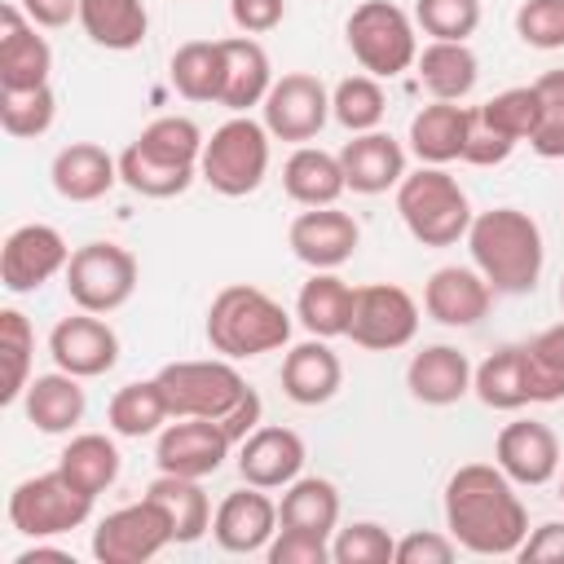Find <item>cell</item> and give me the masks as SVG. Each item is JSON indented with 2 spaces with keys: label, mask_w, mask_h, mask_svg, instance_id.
Here are the masks:
<instances>
[{
  "label": "cell",
  "mask_w": 564,
  "mask_h": 564,
  "mask_svg": "<svg viewBox=\"0 0 564 564\" xmlns=\"http://www.w3.org/2000/svg\"><path fill=\"white\" fill-rule=\"evenodd\" d=\"M48 357L57 370L75 375V379H97L106 370H115L119 361V335L110 330V322H101V313H70L48 330Z\"/></svg>",
  "instance_id": "cell-15"
},
{
  "label": "cell",
  "mask_w": 564,
  "mask_h": 564,
  "mask_svg": "<svg viewBox=\"0 0 564 564\" xmlns=\"http://www.w3.org/2000/svg\"><path fill=\"white\" fill-rule=\"evenodd\" d=\"M344 40L357 66L375 79H397L419 57L414 18L392 0H361L344 22Z\"/></svg>",
  "instance_id": "cell-6"
},
{
  "label": "cell",
  "mask_w": 564,
  "mask_h": 564,
  "mask_svg": "<svg viewBox=\"0 0 564 564\" xmlns=\"http://www.w3.org/2000/svg\"><path fill=\"white\" fill-rule=\"evenodd\" d=\"M516 555H520L524 564H564V524H560V520L538 524V529L520 542Z\"/></svg>",
  "instance_id": "cell-53"
},
{
  "label": "cell",
  "mask_w": 564,
  "mask_h": 564,
  "mask_svg": "<svg viewBox=\"0 0 564 564\" xmlns=\"http://www.w3.org/2000/svg\"><path fill=\"white\" fill-rule=\"evenodd\" d=\"M53 119H57V97H53L48 84L22 88V93L0 88V128H4L9 137L35 141V137H44V132L53 128Z\"/></svg>",
  "instance_id": "cell-41"
},
{
  "label": "cell",
  "mask_w": 564,
  "mask_h": 564,
  "mask_svg": "<svg viewBox=\"0 0 564 564\" xmlns=\"http://www.w3.org/2000/svg\"><path fill=\"white\" fill-rule=\"evenodd\" d=\"M194 176L198 172H185V167H167V163L145 159L137 145H128L119 154V181L132 194H141V198H176V194H185L194 185Z\"/></svg>",
  "instance_id": "cell-44"
},
{
  "label": "cell",
  "mask_w": 564,
  "mask_h": 564,
  "mask_svg": "<svg viewBox=\"0 0 564 564\" xmlns=\"http://www.w3.org/2000/svg\"><path fill=\"white\" fill-rule=\"evenodd\" d=\"M529 348H533L538 361H546L555 375H564V322H555V326H546L542 335H533Z\"/></svg>",
  "instance_id": "cell-56"
},
{
  "label": "cell",
  "mask_w": 564,
  "mask_h": 564,
  "mask_svg": "<svg viewBox=\"0 0 564 564\" xmlns=\"http://www.w3.org/2000/svg\"><path fill=\"white\" fill-rule=\"evenodd\" d=\"M159 388L167 397L172 419H225L251 383L234 370L229 357H203V361H167L159 375Z\"/></svg>",
  "instance_id": "cell-7"
},
{
  "label": "cell",
  "mask_w": 564,
  "mask_h": 564,
  "mask_svg": "<svg viewBox=\"0 0 564 564\" xmlns=\"http://www.w3.org/2000/svg\"><path fill=\"white\" fill-rule=\"evenodd\" d=\"M53 48L44 35H35V22L22 13L18 0L0 4V88L22 93L48 84Z\"/></svg>",
  "instance_id": "cell-19"
},
{
  "label": "cell",
  "mask_w": 564,
  "mask_h": 564,
  "mask_svg": "<svg viewBox=\"0 0 564 564\" xmlns=\"http://www.w3.org/2000/svg\"><path fill=\"white\" fill-rule=\"evenodd\" d=\"M467 251H471V264L485 273V282L498 295H529L538 286L542 260H546L542 229L520 207H489V212L471 216Z\"/></svg>",
  "instance_id": "cell-2"
},
{
  "label": "cell",
  "mask_w": 564,
  "mask_h": 564,
  "mask_svg": "<svg viewBox=\"0 0 564 564\" xmlns=\"http://www.w3.org/2000/svg\"><path fill=\"white\" fill-rule=\"evenodd\" d=\"M13 564H75L66 551H53V546H26Z\"/></svg>",
  "instance_id": "cell-57"
},
{
  "label": "cell",
  "mask_w": 564,
  "mask_h": 564,
  "mask_svg": "<svg viewBox=\"0 0 564 564\" xmlns=\"http://www.w3.org/2000/svg\"><path fill=\"white\" fill-rule=\"evenodd\" d=\"M269 564H326L330 560V542L322 533H304V529H278L273 542L264 546Z\"/></svg>",
  "instance_id": "cell-49"
},
{
  "label": "cell",
  "mask_w": 564,
  "mask_h": 564,
  "mask_svg": "<svg viewBox=\"0 0 564 564\" xmlns=\"http://www.w3.org/2000/svg\"><path fill=\"white\" fill-rule=\"evenodd\" d=\"M560 308H564V278H560Z\"/></svg>",
  "instance_id": "cell-58"
},
{
  "label": "cell",
  "mask_w": 564,
  "mask_h": 564,
  "mask_svg": "<svg viewBox=\"0 0 564 564\" xmlns=\"http://www.w3.org/2000/svg\"><path fill=\"white\" fill-rule=\"evenodd\" d=\"M163 546H172V520L150 494L141 502L115 507L93 529V560L101 564H145Z\"/></svg>",
  "instance_id": "cell-11"
},
{
  "label": "cell",
  "mask_w": 564,
  "mask_h": 564,
  "mask_svg": "<svg viewBox=\"0 0 564 564\" xmlns=\"http://www.w3.org/2000/svg\"><path fill=\"white\" fill-rule=\"evenodd\" d=\"M172 88L185 101H220V84H225V53L220 40H185L172 53Z\"/></svg>",
  "instance_id": "cell-38"
},
{
  "label": "cell",
  "mask_w": 564,
  "mask_h": 564,
  "mask_svg": "<svg viewBox=\"0 0 564 564\" xmlns=\"http://www.w3.org/2000/svg\"><path fill=\"white\" fill-rule=\"evenodd\" d=\"M278 524L282 520H278V502L269 498V489L242 485V489L220 498V507L212 516V538L229 555H256L273 542Z\"/></svg>",
  "instance_id": "cell-17"
},
{
  "label": "cell",
  "mask_w": 564,
  "mask_h": 564,
  "mask_svg": "<svg viewBox=\"0 0 564 564\" xmlns=\"http://www.w3.org/2000/svg\"><path fill=\"white\" fill-rule=\"evenodd\" d=\"M494 463L516 480V485H546L560 471V441L546 423L538 419H516L498 432L494 441Z\"/></svg>",
  "instance_id": "cell-20"
},
{
  "label": "cell",
  "mask_w": 564,
  "mask_h": 564,
  "mask_svg": "<svg viewBox=\"0 0 564 564\" xmlns=\"http://www.w3.org/2000/svg\"><path fill=\"white\" fill-rule=\"evenodd\" d=\"M419 330V304L397 282H366L352 291L348 339L366 352H397Z\"/></svg>",
  "instance_id": "cell-10"
},
{
  "label": "cell",
  "mask_w": 564,
  "mask_h": 564,
  "mask_svg": "<svg viewBox=\"0 0 564 564\" xmlns=\"http://www.w3.org/2000/svg\"><path fill=\"white\" fill-rule=\"evenodd\" d=\"M203 128L185 115H163L154 123H145L137 132V150L154 163H167V167H185V172H198V159H203Z\"/></svg>",
  "instance_id": "cell-39"
},
{
  "label": "cell",
  "mask_w": 564,
  "mask_h": 564,
  "mask_svg": "<svg viewBox=\"0 0 564 564\" xmlns=\"http://www.w3.org/2000/svg\"><path fill=\"white\" fill-rule=\"evenodd\" d=\"M48 181L66 203H97V198H106L115 189L119 159H110L97 141H70V145H62L53 154Z\"/></svg>",
  "instance_id": "cell-24"
},
{
  "label": "cell",
  "mask_w": 564,
  "mask_h": 564,
  "mask_svg": "<svg viewBox=\"0 0 564 564\" xmlns=\"http://www.w3.org/2000/svg\"><path fill=\"white\" fill-rule=\"evenodd\" d=\"M198 176L225 194V198H247L264 185L269 176V128L256 123L251 115L225 119L207 141L198 159Z\"/></svg>",
  "instance_id": "cell-5"
},
{
  "label": "cell",
  "mask_w": 564,
  "mask_h": 564,
  "mask_svg": "<svg viewBox=\"0 0 564 564\" xmlns=\"http://www.w3.org/2000/svg\"><path fill=\"white\" fill-rule=\"evenodd\" d=\"M339 167L352 194H388L405 176V145L388 132H352L339 150Z\"/></svg>",
  "instance_id": "cell-21"
},
{
  "label": "cell",
  "mask_w": 564,
  "mask_h": 564,
  "mask_svg": "<svg viewBox=\"0 0 564 564\" xmlns=\"http://www.w3.org/2000/svg\"><path fill=\"white\" fill-rule=\"evenodd\" d=\"M88 516H93V494H84L79 485H70L62 476V467L40 471V476H26L9 494V524L22 538H35V542L57 538V533H70Z\"/></svg>",
  "instance_id": "cell-8"
},
{
  "label": "cell",
  "mask_w": 564,
  "mask_h": 564,
  "mask_svg": "<svg viewBox=\"0 0 564 564\" xmlns=\"http://www.w3.org/2000/svg\"><path fill=\"white\" fill-rule=\"evenodd\" d=\"M167 419H172V410H167V397H163L159 379L123 383V388H115V397L106 401V423H110L115 436L141 441V436L163 432Z\"/></svg>",
  "instance_id": "cell-35"
},
{
  "label": "cell",
  "mask_w": 564,
  "mask_h": 564,
  "mask_svg": "<svg viewBox=\"0 0 564 564\" xmlns=\"http://www.w3.org/2000/svg\"><path fill=\"white\" fill-rule=\"evenodd\" d=\"M471 110H476V106H471ZM511 150H516V141H511V137H502V132L485 128L480 119H471V137H467L463 163H476V167H494V163H507V159H511Z\"/></svg>",
  "instance_id": "cell-52"
},
{
  "label": "cell",
  "mask_w": 564,
  "mask_h": 564,
  "mask_svg": "<svg viewBox=\"0 0 564 564\" xmlns=\"http://www.w3.org/2000/svg\"><path fill=\"white\" fill-rule=\"evenodd\" d=\"M330 560L335 564H397V538L375 520H357L348 529H335Z\"/></svg>",
  "instance_id": "cell-46"
},
{
  "label": "cell",
  "mask_w": 564,
  "mask_h": 564,
  "mask_svg": "<svg viewBox=\"0 0 564 564\" xmlns=\"http://www.w3.org/2000/svg\"><path fill=\"white\" fill-rule=\"evenodd\" d=\"M339 383H344V366L330 352V344L317 335L282 357V392L295 405H326L339 392Z\"/></svg>",
  "instance_id": "cell-27"
},
{
  "label": "cell",
  "mask_w": 564,
  "mask_h": 564,
  "mask_svg": "<svg viewBox=\"0 0 564 564\" xmlns=\"http://www.w3.org/2000/svg\"><path fill=\"white\" fill-rule=\"evenodd\" d=\"M533 93H538V128L529 145L538 159H564V70L538 75Z\"/></svg>",
  "instance_id": "cell-45"
},
{
  "label": "cell",
  "mask_w": 564,
  "mask_h": 564,
  "mask_svg": "<svg viewBox=\"0 0 564 564\" xmlns=\"http://www.w3.org/2000/svg\"><path fill=\"white\" fill-rule=\"evenodd\" d=\"M57 467H62V476L70 480V485H79L84 494H106L115 480H119V467H123V458H119V445L106 436V432H79V436H70L66 441V449L57 454Z\"/></svg>",
  "instance_id": "cell-34"
},
{
  "label": "cell",
  "mask_w": 564,
  "mask_h": 564,
  "mask_svg": "<svg viewBox=\"0 0 564 564\" xmlns=\"http://www.w3.org/2000/svg\"><path fill=\"white\" fill-rule=\"evenodd\" d=\"M476 119H480L485 128H494V132L511 137L516 145H520V141H529V137H533V128H538V93H533V84H520V88H502V93H494L489 101H480V106H476Z\"/></svg>",
  "instance_id": "cell-43"
},
{
  "label": "cell",
  "mask_w": 564,
  "mask_h": 564,
  "mask_svg": "<svg viewBox=\"0 0 564 564\" xmlns=\"http://www.w3.org/2000/svg\"><path fill=\"white\" fill-rule=\"evenodd\" d=\"M203 330H207L212 352H220L229 361H247V357H264L291 339V313L269 291H260L251 282H229L212 295Z\"/></svg>",
  "instance_id": "cell-3"
},
{
  "label": "cell",
  "mask_w": 564,
  "mask_h": 564,
  "mask_svg": "<svg viewBox=\"0 0 564 564\" xmlns=\"http://www.w3.org/2000/svg\"><path fill=\"white\" fill-rule=\"evenodd\" d=\"M304 436L282 423H260L247 441H238V476L256 489H286L304 471Z\"/></svg>",
  "instance_id": "cell-18"
},
{
  "label": "cell",
  "mask_w": 564,
  "mask_h": 564,
  "mask_svg": "<svg viewBox=\"0 0 564 564\" xmlns=\"http://www.w3.org/2000/svg\"><path fill=\"white\" fill-rule=\"evenodd\" d=\"M260 414H264V401H260V392L251 388V392H247V397H242V401L220 419V427H225V436L238 445V441H247V436L260 427Z\"/></svg>",
  "instance_id": "cell-54"
},
{
  "label": "cell",
  "mask_w": 564,
  "mask_h": 564,
  "mask_svg": "<svg viewBox=\"0 0 564 564\" xmlns=\"http://www.w3.org/2000/svg\"><path fill=\"white\" fill-rule=\"evenodd\" d=\"M489 304H494V286L485 282L480 269L445 264L423 286V308L441 326H476L489 313Z\"/></svg>",
  "instance_id": "cell-22"
},
{
  "label": "cell",
  "mask_w": 564,
  "mask_h": 564,
  "mask_svg": "<svg viewBox=\"0 0 564 564\" xmlns=\"http://www.w3.org/2000/svg\"><path fill=\"white\" fill-rule=\"evenodd\" d=\"M414 22L432 40H463L480 26V0H414Z\"/></svg>",
  "instance_id": "cell-47"
},
{
  "label": "cell",
  "mask_w": 564,
  "mask_h": 564,
  "mask_svg": "<svg viewBox=\"0 0 564 564\" xmlns=\"http://www.w3.org/2000/svg\"><path fill=\"white\" fill-rule=\"evenodd\" d=\"M229 449H234V441L225 436V427L216 419H172L154 441V463H159V471L203 480L225 467Z\"/></svg>",
  "instance_id": "cell-14"
},
{
  "label": "cell",
  "mask_w": 564,
  "mask_h": 564,
  "mask_svg": "<svg viewBox=\"0 0 564 564\" xmlns=\"http://www.w3.org/2000/svg\"><path fill=\"white\" fill-rule=\"evenodd\" d=\"M286 247L308 269H339L361 247V225L348 212H339L335 203L330 207H304L286 229Z\"/></svg>",
  "instance_id": "cell-16"
},
{
  "label": "cell",
  "mask_w": 564,
  "mask_h": 564,
  "mask_svg": "<svg viewBox=\"0 0 564 564\" xmlns=\"http://www.w3.org/2000/svg\"><path fill=\"white\" fill-rule=\"evenodd\" d=\"M66 295L84 313H115L137 291V256L119 242H84L66 264Z\"/></svg>",
  "instance_id": "cell-9"
},
{
  "label": "cell",
  "mask_w": 564,
  "mask_h": 564,
  "mask_svg": "<svg viewBox=\"0 0 564 564\" xmlns=\"http://www.w3.org/2000/svg\"><path fill=\"white\" fill-rule=\"evenodd\" d=\"M445 529L471 555H516L529 538V511L498 463H463L445 480Z\"/></svg>",
  "instance_id": "cell-1"
},
{
  "label": "cell",
  "mask_w": 564,
  "mask_h": 564,
  "mask_svg": "<svg viewBox=\"0 0 564 564\" xmlns=\"http://www.w3.org/2000/svg\"><path fill=\"white\" fill-rule=\"evenodd\" d=\"M229 18L242 35H264V31L282 26L286 0H229Z\"/></svg>",
  "instance_id": "cell-51"
},
{
  "label": "cell",
  "mask_w": 564,
  "mask_h": 564,
  "mask_svg": "<svg viewBox=\"0 0 564 564\" xmlns=\"http://www.w3.org/2000/svg\"><path fill=\"white\" fill-rule=\"evenodd\" d=\"M560 502H564V480H560Z\"/></svg>",
  "instance_id": "cell-59"
},
{
  "label": "cell",
  "mask_w": 564,
  "mask_h": 564,
  "mask_svg": "<svg viewBox=\"0 0 564 564\" xmlns=\"http://www.w3.org/2000/svg\"><path fill=\"white\" fill-rule=\"evenodd\" d=\"M516 35L529 48H564V0H524L516 9Z\"/></svg>",
  "instance_id": "cell-48"
},
{
  "label": "cell",
  "mask_w": 564,
  "mask_h": 564,
  "mask_svg": "<svg viewBox=\"0 0 564 564\" xmlns=\"http://www.w3.org/2000/svg\"><path fill=\"white\" fill-rule=\"evenodd\" d=\"M471 392L480 397V405L489 410H520L533 405L529 401V375H524V344H507L498 352H489L476 375H471Z\"/></svg>",
  "instance_id": "cell-37"
},
{
  "label": "cell",
  "mask_w": 564,
  "mask_h": 564,
  "mask_svg": "<svg viewBox=\"0 0 564 564\" xmlns=\"http://www.w3.org/2000/svg\"><path fill=\"white\" fill-rule=\"evenodd\" d=\"M22 410H26V423L44 436H62L70 432L84 410H88V397L79 388L75 375L66 370H53V375H31L26 392H22Z\"/></svg>",
  "instance_id": "cell-28"
},
{
  "label": "cell",
  "mask_w": 564,
  "mask_h": 564,
  "mask_svg": "<svg viewBox=\"0 0 564 564\" xmlns=\"http://www.w3.org/2000/svg\"><path fill=\"white\" fill-rule=\"evenodd\" d=\"M220 53H225V84H220V101L216 106H225L234 115H247L251 106H264V97L273 88L269 53L251 35L220 40Z\"/></svg>",
  "instance_id": "cell-26"
},
{
  "label": "cell",
  "mask_w": 564,
  "mask_h": 564,
  "mask_svg": "<svg viewBox=\"0 0 564 564\" xmlns=\"http://www.w3.org/2000/svg\"><path fill=\"white\" fill-rule=\"evenodd\" d=\"M18 4L35 26H48V31H57L70 18H79V0H18Z\"/></svg>",
  "instance_id": "cell-55"
},
{
  "label": "cell",
  "mask_w": 564,
  "mask_h": 564,
  "mask_svg": "<svg viewBox=\"0 0 564 564\" xmlns=\"http://www.w3.org/2000/svg\"><path fill=\"white\" fill-rule=\"evenodd\" d=\"M458 555V542L436 529H414L397 542V564H449Z\"/></svg>",
  "instance_id": "cell-50"
},
{
  "label": "cell",
  "mask_w": 564,
  "mask_h": 564,
  "mask_svg": "<svg viewBox=\"0 0 564 564\" xmlns=\"http://www.w3.org/2000/svg\"><path fill=\"white\" fill-rule=\"evenodd\" d=\"M75 22L84 26V35L97 48H110V53L141 48V40L150 31V13L141 0H79Z\"/></svg>",
  "instance_id": "cell-33"
},
{
  "label": "cell",
  "mask_w": 564,
  "mask_h": 564,
  "mask_svg": "<svg viewBox=\"0 0 564 564\" xmlns=\"http://www.w3.org/2000/svg\"><path fill=\"white\" fill-rule=\"evenodd\" d=\"M145 494L167 511V520H172V542H176V546H189V542H198V538L212 529V516H216V511H212V502H207V494H203V480L159 471Z\"/></svg>",
  "instance_id": "cell-32"
},
{
  "label": "cell",
  "mask_w": 564,
  "mask_h": 564,
  "mask_svg": "<svg viewBox=\"0 0 564 564\" xmlns=\"http://www.w3.org/2000/svg\"><path fill=\"white\" fill-rule=\"evenodd\" d=\"M352 291L335 269H313V278L300 286L295 295V317L308 335L317 339H335L348 335V317H352Z\"/></svg>",
  "instance_id": "cell-30"
},
{
  "label": "cell",
  "mask_w": 564,
  "mask_h": 564,
  "mask_svg": "<svg viewBox=\"0 0 564 564\" xmlns=\"http://www.w3.org/2000/svg\"><path fill=\"white\" fill-rule=\"evenodd\" d=\"M66 264H70L66 238L53 225L31 220V225H18L0 247V286L13 295H31L48 278L66 273Z\"/></svg>",
  "instance_id": "cell-12"
},
{
  "label": "cell",
  "mask_w": 564,
  "mask_h": 564,
  "mask_svg": "<svg viewBox=\"0 0 564 564\" xmlns=\"http://www.w3.org/2000/svg\"><path fill=\"white\" fill-rule=\"evenodd\" d=\"M471 361L454 344H423L405 366V388L423 405H454L471 392Z\"/></svg>",
  "instance_id": "cell-23"
},
{
  "label": "cell",
  "mask_w": 564,
  "mask_h": 564,
  "mask_svg": "<svg viewBox=\"0 0 564 564\" xmlns=\"http://www.w3.org/2000/svg\"><path fill=\"white\" fill-rule=\"evenodd\" d=\"M414 70L432 101H463L480 79V62L463 40H427L414 57Z\"/></svg>",
  "instance_id": "cell-29"
},
{
  "label": "cell",
  "mask_w": 564,
  "mask_h": 564,
  "mask_svg": "<svg viewBox=\"0 0 564 564\" xmlns=\"http://www.w3.org/2000/svg\"><path fill=\"white\" fill-rule=\"evenodd\" d=\"M388 97L375 75H348L330 88V119L348 132H375L383 123Z\"/></svg>",
  "instance_id": "cell-40"
},
{
  "label": "cell",
  "mask_w": 564,
  "mask_h": 564,
  "mask_svg": "<svg viewBox=\"0 0 564 564\" xmlns=\"http://www.w3.org/2000/svg\"><path fill=\"white\" fill-rule=\"evenodd\" d=\"M0 352H4V388H0V401L13 405L26 383H31V352H35V330L26 322V313L18 308H4L0 313Z\"/></svg>",
  "instance_id": "cell-42"
},
{
  "label": "cell",
  "mask_w": 564,
  "mask_h": 564,
  "mask_svg": "<svg viewBox=\"0 0 564 564\" xmlns=\"http://www.w3.org/2000/svg\"><path fill=\"white\" fill-rule=\"evenodd\" d=\"M260 110H264L269 137L304 145V141H313L326 128V119H330V93H326V84L317 75L291 70V75L273 79V88H269V97H264Z\"/></svg>",
  "instance_id": "cell-13"
},
{
  "label": "cell",
  "mask_w": 564,
  "mask_h": 564,
  "mask_svg": "<svg viewBox=\"0 0 564 564\" xmlns=\"http://www.w3.org/2000/svg\"><path fill=\"white\" fill-rule=\"evenodd\" d=\"M397 212H401L410 238L423 247H454L471 229V203H467L463 185L445 167H432V163L401 176Z\"/></svg>",
  "instance_id": "cell-4"
},
{
  "label": "cell",
  "mask_w": 564,
  "mask_h": 564,
  "mask_svg": "<svg viewBox=\"0 0 564 564\" xmlns=\"http://www.w3.org/2000/svg\"><path fill=\"white\" fill-rule=\"evenodd\" d=\"M278 520L286 529H304V533H322L330 538L339 524V489L326 476H295L282 489L278 502Z\"/></svg>",
  "instance_id": "cell-36"
},
{
  "label": "cell",
  "mask_w": 564,
  "mask_h": 564,
  "mask_svg": "<svg viewBox=\"0 0 564 564\" xmlns=\"http://www.w3.org/2000/svg\"><path fill=\"white\" fill-rule=\"evenodd\" d=\"M282 189L300 207H330L348 189L339 154H326L317 145H295L291 159L282 163Z\"/></svg>",
  "instance_id": "cell-31"
},
{
  "label": "cell",
  "mask_w": 564,
  "mask_h": 564,
  "mask_svg": "<svg viewBox=\"0 0 564 564\" xmlns=\"http://www.w3.org/2000/svg\"><path fill=\"white\" fill-rule=\"evenodd\" d=\"M471 119H476V110L471 106H458V101H432V106H423L410 119V150H414V159L419 163H432V167H445V163L463 159L467 137H471Z\"/></svg>",
  "instance_id": "cell-25"
}]
</instances>
